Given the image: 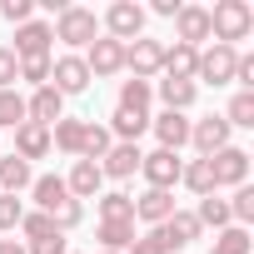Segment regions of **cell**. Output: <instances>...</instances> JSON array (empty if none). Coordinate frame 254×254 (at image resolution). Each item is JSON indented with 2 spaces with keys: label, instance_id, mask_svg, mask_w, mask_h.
I'll return each mask as SVG.
<instances>
[{
  "label": "cell",
  "instance_id": "6da1fadb",
  "mask_svg": "<svg viewBox=\"0 0 254 254\" xmlns=\"http://www.w3.org/2000/svg\"><path fill=\"white\" fill-rule=\"evenodd\" d=\"M249 30H254L249 0H219V5L209 10V40L234 45V40H249Z\"/></svg>",
  "mask_w": 254,
  "mask_h": 254
},
{
  "label": "cell",
  "instance_id": "7a4b0ae2",
  "mask_svg": "<svg viewBox=\"0 0 254 254\" xmlns=\"http://www.w3.org/2000/svg\"><path fill=\"white\" fill-rule=\"evenodd\" d=\"M55 40H65L70 50H80V45H95L100 40V20H95V10H85V5H65L60 15H55Z\"/></svg>",
  "mask_w": 254,
  "mask_h": 254
},
{
  "label": "cell",
  "instance_id": "3957f363",
  "mask_svg": "<svg viewBox=\"0 0 254 254\" xmlns=\"http://www.w3.org/2000/svg\"><path fill=\"white\" fill-rule=\"evenodd\" d=\"M234 65H239V45H209L199 50V65H194V85H234Z\"/></svg>",
  "mask_w": 254,
  "mask_h": 254
},
{
  "label": "cell",
  "instance_id": "277c9868",
  "mask_svg": "<svg viewBox=\"0 0 254 254\" xmlns=\"http://www.w3.org/2000/svg\"><path fill=\"white\" fill-rule=\"evenodd\" d=\"M125 70H130V80L165 75V40H150V35L130 40V45H125Z\"/></svg>",
  "mask_w": 254,
  "mask_h": 254
},
{
  "label": "cell",
  "instance_id": "5b68a950",
  "mask_svg": "<svg viewBox=\"0 0 254 254\" xmlns=\"http://www.w3.org/2000/svg\"><path fill=\"white\" fill-rule=\"evenodd\" d=\"M209 175H214V190H239L249 185V155L239 145H224L219 155H209Z\"/></svg>",
  "mask_w": 254,
  "mask_h": 254
},
{
  "label": "cell",
  "instance_id": "8992f818",
  "mask_svg": "<svg viewBox=\"0 0 254 254\" xmlns=\"http://www.w3.org/2000/svg\"><path fill=\"white\" fill-rule=\"evenodd\" d=\"M105 30H110V40L130 45V40L145 35V10L135 5V0H115V5L105 10Z\"/></svg>",
  "mask_w": 254,
  "mask_h": 254
},
{
  "label": "cell",
  "instance_id": "52a82bcc",
  "mask_svg": "<svg viewBox=\"0 0 254 254\" xmlns=\"http://www.w3.org/2000/svg\"><path fill=\"white\" fill-rule=\"evenodd\" d=\"M85 70H90V80H110V75H120L125 70V45L120 40H110V35H100L95 45H85Z\"/></svg>",
  "mask_w": 254,
  "mask_h": 254
},
{
  "label": "cell",
  "instance_id": "ba28073f",
  "mask_svg": "<svg viewBox=\"0 0 254 254\" xmlns=\"http://www.w3.org/2000/svg\"><path fill=\"white\" fill-rule=\"evenodd\" d=\"M180 170H185V160H180L175 150H150V155L140 160L145 190H175V185H180Z\"/></svg>",
  "mask_w": 254,
  "mask_h": 254
},
{
  "label": "cell",
  "instance_id": "9c48e42d",
  "mask_svg": "<svg viewBox=\"0 0 254 254\" xmlns=\"http://www.w3.org/2000/svg\"><path fill=\"white\" fill-rule=\"evenodd\" d=\"M50 50H55V30H50L45 20H25V25H15V45H10L15 60H40V55H50Z\"/></svg>",
  "mask_w": 254,
  "mask_h": 254
},
{
  "label": "cell",
  "instance_id": "30bf717a",
  "mask_svg": "<svg viewBox=\"0 0 254 254\" xmlns=\"http://www.w3.org/2000/svg\"><path fill=\"white\" fill-rule=\"evenodd\" d=\"M229 125H224V115H204V120H190V145L199 150V160H209V155H219L224 145H229Z\"/></svg>",
  "mask_w": 254,
  "mask_h": 254
},
{
  "label": "cell",
  "instance_id": "8fae6325",
  "mask_svg": "<svg viewBox=\"0 0 254 254\" xmlns=\"http://www.w3.org/2000/svg\"><path fill=\"white\" fill-rule=\"evenodd\" d=\"M50 90H60L65 100H70V95H85V90H90V70H85V60H80V55H60V60H50Z\"/></svg>",
  "mask_w": 254,
  "mask_h": 254
},
{
  "label": "cell",
  "instance_id": "7c38bea8",
  "mask_svg": "<svg viewBox=\"0 0 254 254\" xmlns=\"http://www.w3.org/2000/svg\"><path fill=\"white\" fill-rule=\"evenodd\" d=\"M155 239L165 244V254H180V249H190V244L199 239V219H194L190 209H175V214L155 229Z\"/></svg>",
  "mask_w": 254,
  "mask_h": 254
},
{
  "label": "cell",
  "instance_id": "4fadbf2b",
  "mask_svg": "<svg viewBox=\"0 0 254 254\" xmlns=\"http://www.w3.org/2000/svg\"><path fill=\"white\" fill-rule=\"evenodd\" d=\"M25 120H30V125H45V130L60 125V120H65V95L50 90V85H40V90L25 100Z\"/></svg>",
  "mask_w": 254,
  "mask_h": 254
},
{
  "label": "cell",
  "instance_id": "5bb4252c",
  "mask_svg": "<svg viewBox=\"0 0 254 254\" xmlns=\"http://www.w3.org/2000/svg\"><path fill=\"white\" fill-rule=\"evenodd\" d=\"M65 190H70V199H100V190H105V175H100V165L95 160H75L70 165V175H65Z\"/></svg>",
  "mask_w": 254,
  "mask_h": 254
},
{
  "label": "cell",
  "instance_id": "9a60e30c",
  "mask_svg": "<svg viewBox=\"0 0 254 254\" xmlns=\"http://www.w3.org/2000/svg\"><path fill=\"white\" fill-rule=\"evenodd\" d=\"M150 130H155V140H160V150H185L190 145V120L185 115H175V110H160V115H150Z\"/></svg>",
  "mask_w": 254,
  "mask_h": 254
},
{
  "label": "cell",
  "instance_id": "2e32d148",
  "mask_svg": "<svg viewBox=\"0 0 254 254\" xmlns=\"http://www.w3.org/2000/svg\"><path fill=\"white\" fill-rule=\"evenodd\" d=\"M175 40L199 50V40H209V10H204V5H180V15H175Z\"/></svg>",
  "mask_w": 254,
  "mask_h": 254
},
{
  "label": "cell",
  "instance_id": "e0dca14e",
  "mask_svg": "<svg viewBox=\"0 0 254 254\" xmlns=\"http://www.w3.org/2000/svg\"><path fill=\"white\" fill-rule=\"evenodd\" d=\"M140 160H145L140 145H110V155L100 160V175H105V180H130V175L140 170Z\"/></svg>",
  "mask_w": 254,
  "mask_h": 254
},
{
  "label": "cell",
  "instance_id": "ac0fdd59",
  "mask_svg": "<svg viewBox=\"0 0 254 254\" xmlns=\"http://www.w3.org/2000/svg\"><path fill=\"white\" fill-rule=\"evenodd\" d=\"M10 155H20L25 165H35V160H45L50 155V130H45V125H20V130H15V150Z\"/></svg>",
  "mask_w": 254,
  "mask_h": 254
},
{
  "label": "cell",
  "instance_id": "d6986e66",
  "mask_svg": "<svg viewBox=\"0 0 254 254\" xmlns=\"http://www.w3.org/2000/svg\"><path fill=\"white\" fill-rule=\"evenodd\" d=\"M175 214V190H145L140 199H135V219H145V224H165Z\"/></svg>",
  "mask_w": 254,
  "mask_h": 254
},
{
  "label": "cell",
  "instance_id": "ffe728a7",
  "mask_svg": "<svg viewBox=\"0 0 254 254\" xmlns=\"http://www.w3.org/2000/svg\"><path fill=\"white\" fill-rule=\"evenodd\" d=\"M30 199H35V209H40V214H55V209L70 199V190H65V180H60V175H35Z\"/></svg>",
  "mask_w": 254,
  "mask_h": 254
},
{
  "label": "cell",
  "instance_id": "44dd1931",
  "mask_svg": "<svg viewBox=\"0 0 254 254\" xmlns=\"http://www.w3.org/2000/svg\"><path fill=\"white\" fill-rule=\"evenodd\" d=\"M105 130H110V140H115V145H140V135L150 130V115H130V110H115Z\"/></svg>",
  "mask_w": 254,
  "mask_h": 254
},
{
  "label": "cell",
  "instance_id": "7402d4cb",
  "mask_svg": "<svg viewBox=\"0 0 254 254\" xmlns=\"http://www.w3.org/2000/svg\"><path fill=\"white\" fill-rule=\"evenodd\" d=\"M155 95H160V105H165V110H175V115H185V110L194 105V95H199V85H194V80H170V75H165V80L155 85Z\"/></svg>",
  "mask_w": 254,
  "mask_h": 254
},
{
  "label": "cell",
  "instance_id": "603a6c76",
  "mask_svg": "<svg viewBox=\"0 0 254 254\" xmlns=\"http://www.w3.org/2000/svg\"><path fill=\"white\" fill-rule=\"evenodd\" d=\"M30 185H35V170L20 155H0V194H20Z\"/></svg>",
  "mask_w": 254,
  "mask_h": 254
},
{
  "label": "cell",
  "instance_id": "cb8c5ba5",
  "mask_svg": "<svg viewBox=\"0 0 254 254\" xmlns=\"http://www.w3.org/2000/svg\"><path fill=\"white\" fill-rule=\"evenodd\" d=\"M80 145H85V120H70V115H65L60 125H50V150L80 160Z\"/></svg>",
  "mask_w": 254,
  "mask_h": 254
},
{
  "label": "cell",
  "instance_id": "d4e9b609",
  "mask_svg": "<svg viewBox=\"0 0 254 254\" xmlns=\"http://www.w3.org/2000/svg\"><path fill=\"white\" fill-rule=\"evenodd\" d=\"M194 65H199V50L194 45H165V75L170 80H194Z\"/></svg>",
  "mask_w": 254,
  "mask_h": 254
},
{
  "label": "cell",
  "instance_id": "484cf974",
  "mask_svg": "<svg viewBox=\"0 0 254 254\" xmlns=\"http://www.w3.org/2000/svg\"><path fill=\"white\" fill-rule=\"evenodd\" d=\"M150 100H155V85H150V80H120V105H115V110L150 115Z\"/></svg>",
  "mask_w": 254,
  "mask_h": 254
},
{
  "label": "cell",
  "instance_id": "4316f807",
  "mask_svg": "<svg viewBox=\"0 0 254 254\" xmlns=\"http://www.w3.org/2000/svg\"><path fill=\"white\" fill-rule=\"evenodd\" d=\"M100 244L110 254H125L135 244V219H100Z\"/></svg>",
  "mask_w": 254,
  "mask_h": 254
},
{
  "label": "cell",
  "instance_id": "83f0119b",
  "mask_svg": "<svg viewBox=\"0 0 254 254\" xmlns=\"http://www.w3.org/2000/svg\"><path fill=\"white\" fill-rule=\"evenodd\" d=\"M180 185H185L190 194H199V199H204V194H219V190H214V175H209V160H190V165L180 170Z\"/></svg>",
  "mask_w": 254,
  "mask_h": 254
},
{
  "label": "cell",
  "instance_id": "f1b7e54d",
  "mask_svg": "<svg viewBox=\"0 0 254 254\" xmlns=\"http://www.w3.org/2000/svg\"><path fill=\"white\" fill-rule=\"evenodd\" d=\"M224 125H229V130H254V95H249V90H239V95L229 100Z\"/></svg>",
  "mask_w": 254,
  "mask_h": 254
},
{
  "label": "cell",
  "instance_id": "f546056e",
  "mask_svg": "<svg viewBox=\"0 0 254 254\" xmlns=\"http://www.w3.org/2000/svg\"><path fill=\"white\" fill-rule=\"evenodd\" d=\"M20 125H25V95L0 90V130H20Z\"/></svg>",
  "mask_w": 254,
  "mask_h": 254
},
{
  "label": "cell",
  "instance_id": "4dcf8cb0",
  "mask_svg": "<svg viewBox=\"0 0 254 254\" xmlns=\"http://www.w3.org/2000/svg\"><path fill=\"white\" fill-rule=\"evenodd\" d=\"M194 219H199V229L209 224V229L219 234V229L229 224V204H224L219 194H204V199H199V209H194Z\"/></svg>",
  "mask_w": 254,
  "mask_h": 254
},
{
  "label": "cell",
  "instance_id": "1f68e13d",
  "mask_svg": "<svg viewBox=\"0 0 254 254\" xmlns=\"http://www.w3.org/2000/svg\"><path fill=\"white\" fill-rule=\"evenodd\" d=\"M100 219H135V194H125V190L100 194Z\"/></svg>",
  "mask_w": 254,
  "mask_h": 254
},
{
  "label": "cell",
  "instance_id": "d6a6232c",
  "mask_svg": "<svg viewBox=\"0 0 254 254\" xmlns=\"http://www.w3.org/2000/svg\"><path fill=\"white\" fill-rule=\"evenodd\" d=\"M110 145H115V140H110V130H105V125H85V145H80V160H95V165H100V160L110 155Z\"/></svg>",
  "mask_w": 254,
  "mask_h": 254
},
{
  "label": "cell",
  "instance_id": "836d02e7",
  "mask_svg": "<svg viewBox=\"0 0 254 254\" xmlns=\"http://www.w3.org/2000/svg\"><path fill=\"white\" fill-rule=\"evenodd\" d=\"M224 204H229V224L249 229V219H254V190H249V185H239V190H234Z\"/></svg>",
  "mask_w": 254,
  "mask_h": 254
},
{
  "label": "cell",
  "instance_id": "e575fe53",
  "mask_svg": "<svg viewBox=\"0 0 254 254\" xmlns=\"http://www.w3.org/2000/svg\"><path fill=\"white\" fill-rule=\"evenodd\" d=\"M254 244H249V229H239V224H224L219 234H214V254H249Z\"/></svg>",
  "mask_w": 254,
  "mask_h": 254
},
{
  "label": "cell",
  "instance_id": "d590c367",
  "mask_svg": "<svg viewBox=\"0 0 254 254\" xmlns=\"http://www.w3.org/2000/svg\"><path fill=\"white\" fill-rule=\"evenodd\" d=\"M20 234L35 244V239H50V234H60V229H55V219H50V214H40V209H25V219H20Z\"/></svg>",
  "mask_w": 254,
  "mask_h": 254
},
{
  "label": "cell",
  "instance_id": "8d00e7d4",
  "mask_svg": "<svg viewBox=\"0 0 254 254\" xmlns=\"http://www.w3.org/2000/svg\"><path fill=\"white\" fill-rule=\"evenodd\" d=\"M50 60H55V55H40V60H20V80H25V85H35V90H40V85H50Z\"/></svg>",
  "mask_w": 254,
  "mask_h": 254
},
{
  "label": "cell",
  "instance_id": "74e56055",
  "mask_svg": "<svg viewBox=\"0 0 254 254\" xmlns=\"http://www.w3.org/2000/svg\"><path fill=\"white\" fill-rule=\"evenodd\" d=\"M25 219V199L20 194H0V229H20Z\"/></svg>",
  "mask_w": 254,
  "mask_h": 254
},
{
  "label": "cell",
  "instance_id": "f35d334b",
  "mask_svg": "<svg viewBox=\"0 0 254 254\" xmlns=\"http://www.w3.org/2000/svg\"><path fill=\"white\" fill-rule=\"evenodd\" d=\"M50 219H55V229H60V234H70V229L85 219V204H80V199H65V204H60Z\"/></svg>",
  "mask_w": 254,
  "mask_h": 254
},
{
  "label": "cell",
  "instance_id": "ab89813d",
  "mask_svg": "<svg viewBox=\"0 0 254 254\" xmlns=\"http://www.w3.org/2000/svg\"><path fill=\"white\" fill-rule=\"evenodd\" d=\"M0 15H5L10 25H25L35 15V0H0Z\"/></svg>",
  "mask_w": 254,
  "mask_h": 254
},
{
  "label": "cell",
  "instance_id": "60d3db41",
  "mask_svg": "<svg viewBox=\"0 0 254 254\" xmlns=\"http://www.w3.org/2000/svg\"><path fill=\"white\" fill-rule=\"evenodd\" d=\"M20 80V60L10 55V45H0V90H15Z\"/></svg>",
  "mask_w": 254,
  "mask_h": 254
},
{
  "label": "cell",
  "instance_id": "b9f144b4",
  "mask_svg": "<svg viewBox=\"0 0 254 254\" xmlns=\"http://www.w3.org/2000/svg\"><path fill=\"white\" fill-rule=\"evenodd\" d=\"M25 254H70V239H65V234H50V239L25 244Z\"/></svg>",
  "mask_w": 254,
  "mask_h": 254
},
{
  "label": "cell",
  "instance_id": "7bdbcfd3",
  "mask_svg": "<svg viewBox=\"0 0 254 254\" xmlns=\"http://www.w3.org/2000/svg\"><path fill=\"white\" fill-rule=\"evenodd\" d=\"M234 85L254 95V55H239V65H234Z\"/></svg>",
  "mask_w": 254,
  "mask_h": 254
},
{
  "label": "cell",
  "instance_id": "ee69618b",
  "mask_svg": "<svg viewBox=\"0 0 254 254\" xmlns=\"http://www.w3.org/2000/svg\"><path fill=\"white\" fill-rule=\"evenodd\" d=\"M125 254H165V244H160V239H155V229H150V234H135V244L125 249Z\"/></svg>",
  "mask_w": 254,
  "mask_h": 254
},
{
  "label": "cell",
  "instance_id": "f6af8a7d",
  "mask_svg": "<svg viewBox=\"0 0 254 254\" xmlns=\"http://www.w3.org/2000/svg\"><path fill=\"white\" fill-rule=\"evenodd\" d=\"M150 10H155V15H170V20H175V15H180V0H155Z\"/></svg>",
  "mask_w": 254,
  "mask_h": 254
},
{
  "label": "cell",
  "instance_id": "bcb514c9",
  "mask_svg": "<svg viewBox=\"0 0 254 254\" xmlns=\"http://www.w3.org/2000/svg\"><path fill=\"white\" fill-rule=\"evenodd\" d=\"M0 254H25V244L20 239H0Z\"/></svg>",
  "mask_w": 254,
  "mask_h": 254
},
{
  "label": "cell",
  "instance_id": "7dc6e473",
  "mask_svg": "<svg viewBox=\"0 0 254 254\" xmlns=\"http://www.w3.org/2000/svg\"><path fill=\"white\" fill-rule=\"evenodd\" d=\"M100 254H110V249H100Z\"/></svg>",
  "mask_w": 254,
  "mask_h": 254
},
{
  "label": "cell",
  "instance_id": "c3c4849f",
  "mask_svg": "<svg viewBox=\"0 0 254 254\" xmlns=\"http://www.w3.org/2000/svg\"><path fill=\"white\" fill-rule=\"evenodd\" d=\"M209 254H214V249H209Z\"/></svg>",
  "mask_w": 254,
  "mask_h": 254
},
{
  "label": "cell",
  "instance_id": "681fc988",
  "mask_svg": "<svg viewBox=\"0 0 254 254\" xmlns=\"http://www.w3.org/2000/svg\"><path fill=\"white\" fill-rule=\"evenodd\" d=\"M70 254H75V249H70Z\"/></svg>",
  "mask_w": 254,
  "mask_h": 254
}]
</instances>
